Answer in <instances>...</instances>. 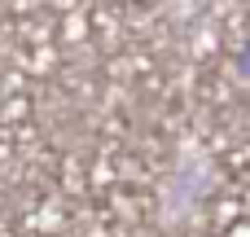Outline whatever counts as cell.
Returning a JSON list of instances; mask_svg holds the SVG:
<instances>
[{
    "mask_svg": "<svg viewBox=\"0 0 250 237\" xmlns=\"http://www.w3.org/2000/svg\"><path fill=\"white\" fill-rule=\"evenodd\" d=\"M215 158L207 154L202 141H180L176 158H171V172L158 189V224L163 229H185L202 215L211 189H215Z\"/></svg>",
    "mask_w": 250,
    "mask_h": 237,
    "instance_id": "1",
    "label": "cell"
}]
</instances>
